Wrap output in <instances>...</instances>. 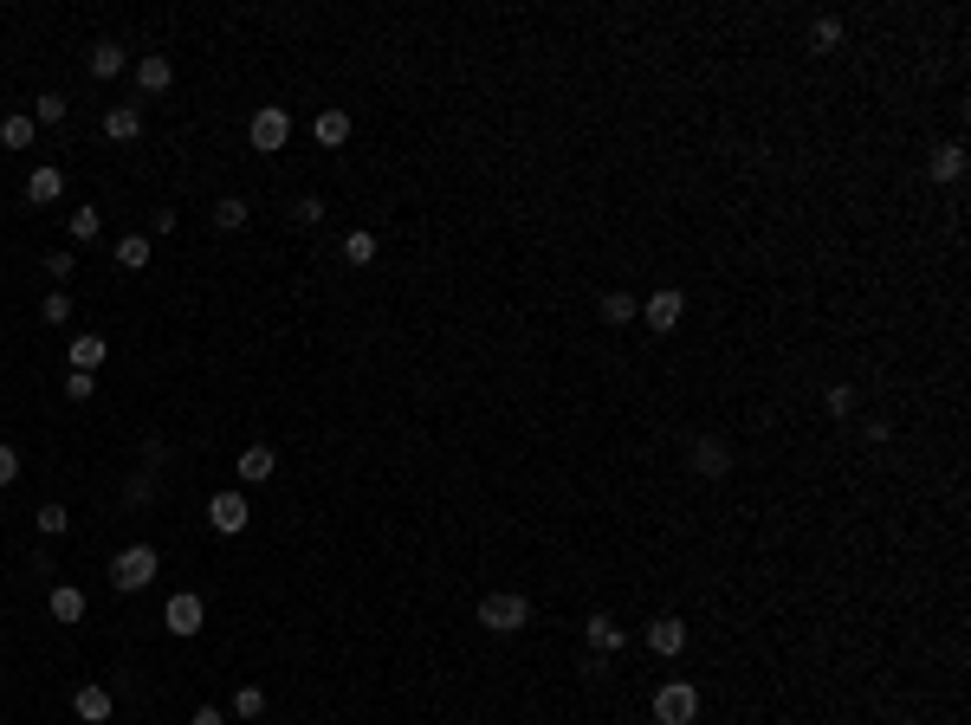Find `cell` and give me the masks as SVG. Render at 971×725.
Returning a JSON list of instances; mask_svg holds the SVG:
<instances>
[{
  "label": "cell",
  "mask_w": 971,
  "mask_h": 725,
  "mask_svg": "<svg viewBox=\"0 0 971 725\" xmlns=\"http://www.w3.org/2000/svg\"><path fill=\"white\" fill-rule=\"evenodd\" d=\"M156 570H162L156 544H123L117 564H111V583H117L123 596H136V590H149V583H156Z\"/></svg>",
  "instance_id": "cell-1"
},
{
  "label": "cell",
  "mask_w": 971,
  "mask_h": 725,
  "mask_svg": "<svg viewBox=\"0 0 971 725\" xmlns=\"http://www.w3.org/2000/svg\"><path fill=\"white\" fill-rule=\"evenodd\" d=\"M246 143H253L259 156H279V149L292 143V111H285V104H259L253 123H246Z\"/></svg>",
  "instance_id": "cell-2"
},
{
  "label": "cell",
  "mask_w": 971,
  "mask_h": 725,
  "mask_svg": "<svg viewBox=\"0 0 971 725\" xmlns=\"http://www.w3.org/2000/svg\"><path fill=\"white\" fill-rule=\"evenodd\" d=\"M525 622H531V603L518 590H499V596L480 603V628H492V635H518Z\"/></svg>",
  "instance_id": "cell-3"
},
{
  "label": "cell",
  "mask_w": 971,
  "mask_h": 725,
  "mask_svg": "<svg viewBox=\"0 0 971 725\" xmlns=\"http://www.w3.org/2000/svg\"><path fill=\"white\" fill-rule=\"evenodd\" d=\"M654 719H661V725H693V719H700V693H693L687 680L654 687Z\"/></svg>",
  "instance_id": "cell-4"
},
{
  "label": "cell",
  "mask_w": 971,
  "mask_h": 725,
  "mask_svg": "<svg viewBox=\"0 0 971 725\" xmlns=\"http://www.w3.org/2000/svg\"><path fill=\"white\" fill-rule=\"evenodd\" d=\"M162 628H169L175 641L201 635V628H208V603H201L195 590H175V596H169V609H162Z\"/></svg>",
  "instance_id": "cell-5"
},
{
  "label": "cell",
  "mask_w": 971,
  "mask_h": 725,
  "mask_svg": "<svg viewBox=\"0 0 971 725\" xmlns=\"http://www.w3.org/2000/svg\"><path fill=\"white\" fill-rule=\"evenodd\" d=\"M687 467L700 473V480H726V473H732V447L719 441V434H700V441L687 447Z\"/></svg>",
  "instance_id": "cell-6"
},
{
  "label": "cell",
  "mask_w": 971,
  "mask_h": 725,
  "mask_svg": "<svg viewBox=\"0 0 971 725\" xmlns=\"http://www.w3.org/2000/svg\"><path fill=\"white\" fill-rule=\"evenodd\" d=\"M246 518H253V512H246V492H214V499H208V525L221 531V538H240Z\"/></svg>",
  "instance_id": "cell-7"
},
{
  "label": "cell",
  "mask_w": 971,
  "mask_h": 725,
  "mask_svg": "<svg viewBox=\"0 0 971 725\" xmlns=\"http://www.w3.org/2000/svg\"><path fill=\"white\" fill-rule=\"evenodd\" d=\"M680 318H687V298H680L674 285H667V292H654V298H641V324H648V331H674Z\"/></svg>",
  "instance_id": "cell-8"
},
{
  "label": "cell",
  "mask_w": 971,
  "mask_h": 725,
  "mask_svg": "<svg viewBox=\"0 0 971 725\" xmlns=\"http://www.w3.org/2000/svg\"><path fill=\"white\" fill-rule=\"evenodd\" d=\"M72 713H78V719H85V725H104V719H111V713H117V700H111V687H104V680H85V687H78V693H72Z\"/></svg>",
  "instance_id": "cell-9"
},
{
  "label": "cell",
  "mask_w": 971,
  "mask_h": 725,
  "mask_svg": "<svg viewBox=\"0 0 971 725\" xmlns=\"http://www.w3.org/2000/svg\"><path fill=\"white\" fill-rule=\"evenodd\" d=\"M583 635H590V648H596V654H622V648H628V628L615 622L609 609H596L590 622H583Z\"/></svg>",
  "instance_id": "cell-10"
},
{
  "label": "cell",
  "mask_w": 971,
  "mask_h": 725,
  "mask_svg": "<svg viewBox=\"0 0 971 725\" xmlns=\"http://www.w3.org/2000/svg\"><path fill=\"white\" fill-rule=\"evenodd\" d=\"M648 648L661 654V661H674V654L687 648V622H680V615H654V622H648Z\"/></svg>",
  "instance_id": "cell-11"
},
{
  "label": "cell",
  "mask_w": 971,
  "mask_h": 725,
  "mask_svg": "<svg viewBox=\"0 0 971 725\" xmlns=\"http://www.w3.org/2000/svg\"><path fill=\"white\" fill-rule=\"evenodd\" d=\"M59 195H65V169H52V162H39V169L26 175V201H33V208H52Z\"/></svg>",
  "instance_id": "cell-12"
},
{
  "label": "cell",
  "mask_w": 971,
  "mask_h": 725,
  "mask_svg": "<svg viewBox=\"0 0 971 725\" xmlns=\"http://www.w3.org/2000/svg\"><path fill=\"white\" fill-rule=\"evenodd\" d=\"M234 473H240V486H266L272 473H279V454H272V447H246V454L234 460Z\"/></svg>",
  "instance_id": "cell-13"
},
{
  "label": "cell",
  "mask_w": 971,
  "mask_h": 725,
  "mask_svg": "<svg viewBox=\"0 0 971 725\" xmlns=\"http://www.w3.org/2000/svg\"><path fill=\"white\" fill-rule=\"evenodd\" d=\"M65 363L85 369V376H98V369H104V331H78L72 350H65Z\"/></svg>",
  "instance_id": "cell-14"
},
{
  "label": "cell",
  "mask_w": 971,
  "mask_h": 725,
  "mask_svg": "<svg viewBox=\"0 0 971 725\" xmlns=\"http://www.w3.org/2000/svg\"><path fill=\"white\" fill-rule=\"evenodd\" d=\"M136 85H143L149 98H162V91L175 85V65L162 59V52H143V59H136Z\"/></svg>",
  "instance_id": "cell-15"
},
{
  "label": "cell",
  "mask_w": 971,
  "mask_h": 725,
  "mask_svg": "<svg viewBox=\"0 0 971 725\" xmlns=\"http://www.w3.org/2000/svg\"><path fill=\"white\" fill-rule=\"evenodd\" d=\"M596 318H603L609 331H622V324H635V318H641V298H635V292H603Z\"/></svg>",
  "instance_id": "cell-16"
},
{
  "label": "cell",
  "mask_w": 971,
  "mask_h": 725,
  "mask_svg": "<svg viewBox=\"0 0 971 725\" xmlns=\"http://www.w3.org/2000/svg\"><path fill=\"white\" fill-rule=\"evenodd\" d=\"M104 136H111V143H136V136H143V111H136V104H111V111H104Z\"/></svg>",
  "instance_id": "cell-17"
},
{
  "label": "cell",
  "mask_w": 971,
  "mask_h": 725,
  "mask_svg": "<svg viewBox=\"0 0 971 725\" xmlns=\"http://www.w3.org/2000/svg\"><path fill=\"white\" fill-rule=\"evenodd\" d=\"M311 136H318L324 149H344L350 143V111H337V104H331V111H318V117H311Z\"/></svg>",
  "instance_id": "cell-18"
},
{
  "label": "cell",
  "mask_w": 971,
  "mask_h": 725,
  "mask_svg": "<svg viewBox=\"0 0 971 725\" xmlns=\"http://www.w3.org/2000/svg\"><path fill=\"white\" fill-rule=\"evenodd\" d=\"M123 65H130V52H123V46H111V39H104V46H91L85 72H91V78H98V85H104V78H117Z\"/></svg>",
  "instance_id": "cell-19"
},
{
  "label": "cell",
  "mask_w": 971,
  "mask_h": 725,
  "mask_svg": "<svg viewBox=\"0 0 971 725\" xmlns=\"http://www.w3.org/2000/svg\"><path fill=\"white\" fill-rule=\"evenodd\" d=\"M52 622H85V590H72V583H52Z\"/></svg>",
  "instance_id": "cell-20"
},
{
  "label": "cell",
  "mask_w": 971,
  "mask_h": 725,
  "mask_svg": "<svg viewBox=\"0 0 971 725\" xmlns=\"http://www.w3.org/2000/svg\"><path fill=\"white\" fill-rule=\"evenodd\" d=\"M926 175H933V182H959V175H965V149L959 143H939L933 162H926Z\"/></svg>",
  "instance_id": "cell-21"
},
{
  "label": "cell",
  "mask_w": 971,
  "mask_h": 725,
  "mask_svg": "<svg viewBox=\"0 0 971 725\" xmlns=\"http://www.w3.org/2000/svg\"><path fill=\"white\" fill-rule=\"evenodd\" d=\"M149 259H156V246H149V234H123V240H117V266H123V272H143Z\"/></svg>",
  "instance_id": "cell-22"
},
{
  "label": "cell",
  "mask_w": 971,
  "mask_h": 725,
  "mask_svg": "<svg viewBox=\"0 0 971 725\" xmlns=\"http://www.w3.org/2000/svg\"><path fill=\"white\" fill-rule=\"evenodd\" d=\"M842 46V20L836 13H816L810 20V52H836Z\"/></svg>",
  "instance_id": "cell-23"
},
{
  "label": "cell",
  "mask_w": 971,
  "mask_h": 725,
  "mask_svg": "<svg viewBox=\"0 0 971 725\" xmlns=\"http://www.w3.org/2000/svg\"><path fill=\"white\" fill-rule=\"evenodd\" d=\"M72 311H78V305H72L65 292H59V285H52V292H46V305H39V324H52V331H65V324H72Z\"/></svg>",
  "instance_id": "cell-24"
},
{
  "label": "cell",
  "mask_w": 971,
  "mask_h": 725,
  "mask_svg": "<svg viewBox=\"0 0 971 725\" xmlns=\"http://www.w3.org/2000/svg\"><path fill=\"white\" fill-rule=\"evenodd\" d=\"M33 130H39V123H33V117H20V111L0 117V143H7V149H33Z\"/></svg>",
  "instance_id": "cell-25"
},
{
  "label": "cell",
  "mask_w": 971,
  "mask_h": 725,
  "mask_svg": "<svg viewBox=\"0 0 971 725\" xmlns=\"http://www.w3.org/2000/svg\"><path fill=\"white\" fill-rule=\"evenodd\" d=\"M33 525L46 531V538H65V531H72V512H65V505H52V499H46V505H39V512H33Z\"/></svg>",
  "instance_id": "cell-26"
},
{
  "label": "cell",
  "mask_w": 971,
  "mask_h": 725,
  "mask_svg": "<svg viewBox=\"0 0 971 725\" xmlns=\"http://www.w3.org/2000/svg\"><path fill=\"white\" fill-rule=\"evenodd\" d=\"M214 227H227V234L246 227V201L240 195H221V201H214Z\"/></svg>",
  "instance_id": "cell-27"
},
{
  "label": "cell",
  "mask_w": 971,
  "mask_h": 725,
  "mask_svg": "<svg viewBox=\"0 0 971 725\" xmlns=\"http://www.w3.org/2000/svg\"><path fill=\"white\" fill-rule=\"evenodd\" d=\"M344 259H350V266H369V259H376V234H363V227L344 234Z\"/></svg>",
  "instance_id": "cell-28"
},
{
  "label": "cell",
  "mask_w": 971,
  "mask_h": 725,
  "mask_svg": "<svg viewBox=\"0 0 971 725\" xmlns=\"http://www.w3.org/2000/svg\"><path fill=\"white\" fill-rule=\"evenodd\" d=\"M104 234V214L98 208H72V240H98Z\"/></svg>",
  "instance_id": "cell-29"
},
{
  "label": "cell",
  "mask_w": 971,
  "mask_h": 725,
  "mask_svg": "<svg viewBox=\"0 0 971 725\" xmlns=\"http://www.w3.org/2000/svg\"><path fill=\"white\" fill-rule=\"evenodd\" d=\"M266 713V687H240L234 693V719H259Z\"/></svg>",
  "instance_id": "cell-30"
},
{
  "label": "cell",
  "mask_w": 971,
  "mask_h": 725,
  "mask_svg": "<svg viewBox=\"0 0 971 725\" xmlns=\"http://www.w3.org/2000/svg\"><path fill=\"white\" fill-rule=\"evenodd\" d=\"M65 111H72V104H65L59 91H46V98H33V123H65Z\"/></svg>",
  "instance_id": "cell-31"
},
{
  "label": "cell",
  "mask_w": 971,
  "mask_h": 725,
  "mask_svg": "<svg viewBox=\"0 0 971 725\" xmlns=\"http://www.w3.org/2000/svg\"><path fill=\"white\" fill-rule=\"evenodd\" d=\"M91 395H98V376L72 369V376H65V402H91Z\"/></svg>",
  "instance_id": "cell-32"
},
{
  "label": "cell",
  "mask_w": 971,
  "mask_h": 725,
  "mask_svg": "<svg viewBox=\"0 0 971 725\" xmlns=\"http://www.w3.org/2000/svg\"><path fill=\"white\" fill-rule=\"evenodd\" d=\"M823 402H829V415H855V389H849V382H836Z\"/></svg>",
  "instance_id": "cell-33"
},
{
  "label": "cell",
  "mask_w": 971,
  "mask_h": 725,
  "mask_svg": "<svg viewBox=\"0 0 971 725\" xmlns=\"http://www.w3.org/2000/svg\"><path fill=\"white\" fill-rule=\"evenodd\" d=\"M20 473H26V467H20V454H13V447L0 441V492H7L13 480H20Z\"/></svg>",
  "instance_id": "cell-34"
},
{
  "label": "cell",
  "mask_w": 971,
  "mask_h": 725,
  "mask_svg": "<svg viewBox=\"0 0 971 725\" xmlns=\"http://www.w3.org/2000/svg\"><path fill=\"white\" fill-rule=\"evenodd\" d=\"M292 221H298V227H318V221H324V201H318V195H305V201L292 208Z\"/></svg>",
  "instance_id": "cell-35"
},
{
  "label": "cell",
  "mask_w": 971,
  "mask_h": 725,
  "mask_svg": "<svg viewBox=\"0 0 971 725\" xmlns=\"http://www.w3.org/2000/svg\"><path fill=\"white\" fill-rule=\"evenodd\" d=\"M46 272H52V285H65V279L78 272V259H72V253H46Z\"/></svg>",
  "instance_id": "cell-36"
},
{
  "label": "cell",
  "mask_w": 971,
  "mask_h": 725,
  "mask_svg": "<svg viewBox=\"0 0 971 725\" xmlns=\"http://www.w3.org/2000/svg\"><path fill=\"white\" fill-rule=\"evenodd\" d=\"M149 492H156V473H136V480H130V492H123V499H130V505H143Z\"/></svg>",
  "instance_id": "cell-37"
},
{
  "label": "cell",
  "mask_w": 971,
  "mask_h": 725,
  "mask_svg": "<svg viewBox=\"0 0 971 725\" xmlns=\"http://www.w3.org/2000/svg\"><path fill=\"white\" fill-rule=\"evenodd\" d=\"M188 725H227V713H221V706H195V719H188Z\"/></svg>",
  "instance_id": "cell-38"
},
{
  "label": "cell",
  "mask_w": 971,
  "mask_h": 725,
  "mask_svg": "<svg viewBox=\"0 0 971 725\" xmlns=\"http://www.w3.org/2000/svg\"><path fill=\"white\" fill-rule=\"evenodd\" d=\"M894 725H920V719H894Z\"/></svg>",
  "instance_id": "cell-39"
}]
</instances>
